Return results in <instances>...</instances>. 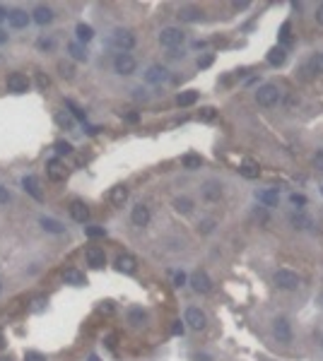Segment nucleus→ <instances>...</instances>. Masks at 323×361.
I'll return each instance as SVG.
<instances>
[{
    "instance_id": "obj_58",
    "label": "nucleus",
    "mask_w": 323,
    "mask_h": 361,
    "mask_svg": "<svg viewBox=\"0 0 323 361\" xmlns=\"http://www.w3.org/2000/svg\"><path fill=\"white\" fill-rule=\"evenodd\" d=\"M135 99H147L145 89H135Z\"/></svg>"
},
{
    "instance_id": "obj_40",
    "label": "nucleus",
    "mask_w": 323,
    "mask_h": 361,
    "mask_svg": "<svg viewBox=\"0 0 323 361\" xmlns=\"http://www.w3.org/2000/svg\"><path fill=\"white\" fill-rule=\"evenodd\" d=\"M198 231L201 234H212L215 231V219H203L201 224H198Z\"/></svg>"
},
{
    "instance_id": "obj_31",
    "label": "nucleus",
    "mask_w": 323,
    "mask_h": 361,
    "mask_svg": "<svg viewBox=\"0 0 323 361\" xmlns=\"http://www.w3.org/2000/svg\"><path fill=\"white\" fill-rule=\"evenodd\" d=\"M198 101V92L196 89H188V92H181L176 97V104L178 106H193Z\"/></svg>"
},
{
    "instance_id": "obj_36",
    "label": "nucleus",
    "mask_w": 323,
    "mask_h": 361,
    "mask_svg": "<svg viewBox=\"0 0 323 361\" xmlns=\"http://www.w3.org/2000/svg\"><path fill=\"white\" fill-rule=\"evenodd\" d=\"M292 24L290 22H285L282 24V29H280V41H282V44L285 46H290L292 44Z\"/></svg>"
},
{
    "instance_id": "obj_55",
    "label": "nucleus",
    "mask_w": 323,
    "mask_h": 361,
    "mask_svg": "<svg viewBox=\"0 0 323 361\" xmlns=\"http://www.w3.org/2000/svg\"><path fill=\"white\" fill-rule=\"evenodd\" d=\"M99 311H101V313H111V311H113V306L109 304V301H106V304H101V306H99Z\"/></svg>"
},
{
    "instance_id": "obj_32",
    "label": "nucleus",
    "mask_w": 323,
    "mask_h": 361,
    "mask_svg": "<svg viewBox=\"0 0 323 361\" xmlns=\"http://www.w3.org/2000/svg\"><path fill=\"white\" fill-rule=\"evenodd\" d=\"M56 123L60 128H66V130H73V128H75V118H73V113H68V111H58Z\"/></svg>"
},
{
    "instance_id": "obj_15",
    "label": "nucleus",
    "mask_w": 323,
    "mask_h": 361,
    "mask_svg": "<svg viewBox=\"0 0 323 361\" xmlns=\"http://www.w3.org/2000/svg\"><path fill=\"white\" fill-rule=\"evenodd\" d=\"M116 270H118V272H125V274H133L135 270H138V263H135L133 255L123 253V255L116 258Z\"/></svg>"
},
{
    "instance_id": "obj_16",
    "label": "nucleus",
    "mask_w": 323,
    "mask_h": 361,
    "mask_svg": "<svg viewBox=\"0 0 323 361\" xmlns=\"http://www.w3.org/2000/svg\"><path fill=\"white\" fill-rule=\"evenodd\" d=\"M22 186H24V190L34 197V200H44V195H41V188H39V178H36V176H32V174L24 176Z\"/></svg>"
},
{
    "instance_id": "obj_9",
    "label": "nucleus",
    "mask_w": 323,
    "mask_h": 361,
    "mask_svg": "<svg viewBox=\"0 0 323 361\" xmlns=\"http://www.w3.org/2000/svg\"><path fill=\"white\" fill-rule=\"evenodd\" d=\"M186 323H188L190 330H203L208 325V318H205V313H203L201 308L190 306L188 311H186Z\"/></svg>"
},
{
    "instance_id": "obj_46",
    "label": "nucleus",
    "mask_w": 323,
    "mask_h": 361,
    "mask_svg": "<svg viewBox=\"0 0 323 361\" xmlns=\"http://www.w3.org/2000/svg\"><path fill=\"white\" fill-rule=\"evenodd\" d=\"M44 306H46V299H44V296H36V299H34L32 311H36V313H39V311H44Z\"/></svg>"
},
{
    "instance_id": "obj_21",
    "label": "nucleus",
    "mask_w": 323,
    "mask_h": 361,
    "mask_svg": "<svg viewBox=\"0 0 323 361\" xmlns=\"http://www.w3.org/2000/svg\"><path fill=\"white\" fill-rule=\"evenodd\" d=\"M256 200L266 207H275L278 205V190L270 188V190H256Z\"/></svg>"
},
{
    "instance_id": "obj_10",
    "label": "nucleus",
    "mask_w": 323,
    "mask_h": 361,
    "mask_svg": "<svg viewBox=\"0 0 323 361\" xmlns=\"http://www.w3.org/2000/svg\"><path fill=\"white\" fill-rule=\"evenodd\" d=\"M169 80V70L164 65H150L145 73V82L147 85H162Z\"/></svg>"
},
{
    "instance_id": "obj_30",
    "label": "nucleus",
    "mask_w": 323,
    "mask_h": 361,
    "mask_svg": "<svg viewBox=\"0 0 323 361\" xmlns=\"http://www.w3.org/2000/svg\"><path fill=\"white\" fill-rule=\"evenodd\" d=\"M285 58H287V53H285V48H282V46H275V48H270V51H268V63H270V65H282V63H285Z\"/></svg>"
},
{
    "instance_id": "obj_26",
    "label": "nucleus",
    "mask_w": 323,
    "mask_h": 361,
    "mask_svg": "<svg viewBox=\"0 0 323 361\" xmlns=\"http://www.w3.org/2000/svg\"><path fill=\"white\" fill-rule=\"evenodd\" d=\"M290 224L294 227V229H299V231H304V229H311V217H306L304 212H294L290 217Z\"/></svg>"
},
{
    "instance_id": "obj_11",
    "label": "nucleus",
    "mask_w": 323,
    "mask_h": 361,
    "mask_svg": "<svg viewBox=\"0 0 323 361\" xmlns=\"http://www.w3.org/2000/svg\"><path fill=\"white\" fill-rule=\"evenodd\" d=\"M190 284H193V289L198 294H208L212 289V279L208 277V272H196V274H190Z\"/></svg>"
},
{
    "instance_id": "obj_63",
    "label": "nucleus",
    "mask_w": 323,
    "mask_h": 361,
    "mask_svg": "<svg viewBox=\"0 0 323 361\" xmlns=\"http://www.w3.org/2000/svg\"><path fill=\"white\" fill-rule=\"evenodd\" d=\"M0 292H3V284H0Z\"/></svg>"
},
{
    "instance_id": "obj_8",
    "label": "nucleus",
    "mask_w": 323,
    "mask_h": 361,
    "mask_svg": "<svg viewBox=\"0 0 323 361\" xmlns=\"http://www.w3.org/2000/svg\"><path fill=\"white\" fill-rule=\"evenodd\" d=\"M85 258H87V265L94 267V270H99V267L106 265V253H104V248H99V246H89L87 253H85Z\"/></svg>"
},
{
    "instance_id": "obj_35",
    "label": "nucleus",
    "mask_w": 323,
    "mask_h": 361,
    "mask_svg": "<svg viewBox=\"0 0 323 361\" xmlns=\"http://www.w3.org/2000/svg\"><path fill=\"white\" fill-rule=\"evenodd\" d=\"M128 320H131L133 325H143V323L147 320V316H145V311H143V308H133V311L128 313Z\"/></svg>"
},
{
    "instance_id": "obj_2",
    "label": "nucleus",
    "mask_w": 323,
    "mask_h": 361,
    "mask_svg": "<svg viewBox=\"0 0 323 361\" xmlns=\"http://www.w3.org/2000/svg\"><path fill=\"white\" fill-rule=\"evenodd\" d=\"M280 99H282V92H280L275 85H263V87H258V92H256L258 106H266V109L275 106Z\"/></svg>"
},
{
    "instance_id": "obj_62",
    "label": "nucleus",
    "mask_w": 323,
    "mask_h": 361,
    "mask_svg": "<svg viewBox=\"0 0 323 361\" xmlns=\"http://www.w3.org/2000/svg\"><path fill=\"white\" fill-rule=\"evenodd\" d=\"M0 361H10V356H0Z\"/></svg>"
},
{
    "instance_id": "obj_19",
    "label": "nucleus",
    "mask_w": 323,
    "mask_h": 361,
    "mask_svg": "<svg viewBox=\"0 0 323 361\" xmlns=\"http://www.w3.org/2000/svg\"><path fill=\"white\" fill-rule=\"evenodd\" d=\"M178 20H183V22H201L203 10L201 8H193V5H186V8L178 10Z\"/></svg>"
},
{
    "instance_id": "obj_22",
    "label": "nucleus",
    "mask_w": 323,
    "mask_h": 361,
    "mask_svg": "<svg viewBox=\"0 0 323 361\" xmlns=\"http://www.w3.org/2000/svg\"><path fill=\"white\" fill-rule=\"evenodd\" d=\"M109 200H111L113 207H123V205H125V200H128V188H125V186L111 188V193H109Z\"/></svg>"
},
{
    "instance_id": "obj_50",
    "label": "nucleus",
    "mask_w": 323,
    "mask_h": 361,
    "mask_svg": "<svg viewBox=\"0 0 323 361\" xmlns=\"http://www.w3.org/2000/svg\"><path fill=\"white\" fill-rule=\"evenodd\" d=\"M183 323H181V320H176V323H174V328H171V332H174V335H183Z\"/></svg>"
},
{
    "instance_id": "obj_7",
    "label": "nucleus",
    "mask_w": 323,
    "mask_h": 361,
    "mask_svg": "<svg viewBox=\"0 0 323 361\" xmlns=\"http://www.w3.org/2000/svg\"><path fill=\"white\" fill-rule=\"evenodd\" d=\"M5 85H8V89H10L12 94H24V92L29 89V80H27V75H22V73H10Z\"/></svg>"
},
{
    "instance_id": "obj_43",
    "label": "nucleus",
    "mask_w": 323,
    "mask_h": 361,
    "mask_svg": "<svg viewBox=\"0 0 323 361\" xmlns=\"http://www.w3.org/2000/svg\"><path fill=\"white\" fill-rule=\"evenodd\" d=\"M290 202H292V205H297V207H304V205H306V197L301 195V193H292Z\"/></svg>"
},
{
    "instance_id": "obj_47",
    "label": "nucleus",
    "mask_w": 323,
    "mask_h": 361,
    "mask_svg": "<svg viewBox=\"0 0 323 361\" xmlns=\"http://www.w3.org/2000/svg\"><path fill=\"white\" fill-rule=\"evenodd\" d=\"M186 282H188V277H186L183 272H176V274H174V286H183Z\"/></svg>"
},
{
    "instance_id": "obj_34",
    "label": "nucleus",
    "mask_w": 323,
    "mask_h": 361,
    "mask_svg": "<svg viewBox=\"0 0 323 361\" xmlns=\"http://www.w3.org/2000/svg\"><path fill=\"white\" fill-rule=\"evenodd\" d=\"M68 53L73 55L75 60H87V51H85V46H82V44H78V41L68 44Z\"/></svg>"
},
{
    "instance_id": "obj_49",
    "label": "nucleus",
    "mask_w": 323,
    "mask_h": 361,
    "mask_svg": "<svg viewBox=\"0 0 323 361\" xmlns=\"http://www.w3.org/2000/svg\"><path fill=\"white\" fill-rule=\"evenodd\" d=\"M10 202V193H8V188L0 186V205H8Z\"/></svg>"
},
{
    "instance_id": "obj_14",
    "label": "nucleus",
    "mask_w": 323,
    "mask_h": 361,
    "mask_svg": "<svg viewBox=\"0 0 323 361\" xmlns=\"http://www.w3.org/2000/svg\"><path fill=\"white\" fill-rule=\"evenodd\" d=\"M131 219H133L135 227H147V224H150V207L143 205V202L135 205L133 212H131Z\"/></svg>"
},
{
    "instance_id": "obj_57",
    "label": "nucleus",
    "mask_w": 323,
    "mask_h": 361,
    "mask_svg": "<svg viewBox=\"0 0 323 361\" xmlns=\"http://www.w3.org/2000/svg\"><path fill=\"white\" fill-rule=\"evenodd\" d=\"M8 15H10V12H8L5 8H3V5H0V22H5V20H8Z\"/></svg>"
},
{
    "instance_id": "obj_6",
    "label": "nucleus",
    "mask_w": 323,
    "mask_h": 361,
    "mask_svg": "<svg viewBox=\"0 0 323 361\" xmlns=\"http://www.w3.org/2000/svg\"><path fill=\"white\" fill-rule=\"evenodd\" d=\"M273 332H275L278 342H282V344H290L292 342V328H290V320H287V318H275Z\"/></svg>"
},
{
    "instance_id": "obj_52",
    "label": "nucleus",
    "mask_w": 323,
    "mask_h": 361,
    "mask_svg": "<svg viewBox=\"0 0 323 361\" xmlns=\"http://www.w3.org/2000/svg\"><path fill=\"white\" fill-rule=\"evenodd\" d=\"M316 22H318V24L323 27V3L318 5V8H316Z\"/></svg>"
},
{
    "instance_id": "obj_17",
    "label": "nucleus",
    "mask_w": 323,
    "mask_h": 361,
    "mask_svg": "<svg viewBox=\"0 0 323 361\" xmlns=\"http://www.w3.org/2000/svg\"><path fill=\"white\" fill-rule=\"evenodd\" d=\"M46 174H48L51 181H63L66 178V166L60 164V159H51L46 164Z\"/></svg>"
},
{
    "instance_id": "obj_54",
    "label": "nucleus",
    "mask_w": 323,
    "mask_h": 361,
    "mask_svg": "<svg viewBox=\"0 0 323 361\" xmlns=\"http://www.w3.org/2000/svg\"><path fill=\"white\" fill-rule=\"evenodd\" d=\"M36 80H39V87H41V89H46V87H48V77L39 75V77H36Z\"/></svg>"
},
{
    "instance_id": "obj_23",
    "label": "nucleus",
    "mask_w": 323,
    "mask_h": 361,
    "mask_svg": "<svg viewBox=\"0 0 323 361\" xmlns=\"http://www.w3.org/2000/svg\"><path fill=\"white\" fill-rule=\"evenodd\" d=\"M220 195H222V186H220L217 181H208V183L203 186V197H205V200L215 202V200H220Z\"/></svg>"
},
{
    "instance_id": "obj_20",
    "label": "nucleus",
    "mask_w": 323,
    "mask_h": 361,
    "mask_svg": "<svg viewBox=\"0 0 323 361\" xmlns=\"http://www.w3.org/2000/svg\"><path fill=\"white\" fill-rule=\"evenodd\" d=\"M8 22H10L12 29H24V27L29 24V15L24 10H12L10 15H8Z\"/></svg>"
},
{
    "instance_id": "obj_60",
    "label": "nucleus",
    "mask_w": 323,
    "mask_h": 361,
    "mask_svg": "<svg viewBox=\"0 0 323 361\" xmlns=\"http://www.w3.org/2000/svg\"><path fill=\"white\" fill-rule=\"evenodd\" d=\"M87 361H99V356H97V354H89Z\"/></svg>"
},
{
    "instance_id": "obj_13",
    "label": "nucleus",
    "mask_w": 323,
    "mask_h": 361,
    "mask_svg": "<svg viewBox=\"0 0 323 361\" xmlns=\"http://www.w3.org/2000/svg\"><path fill=\"white\" fill-rule=\"evenodd\" d=\"M32 20L36 24H41V27H44V24H51L53 22V10H51L48 5H36L32 12Z\"/></svg>"
},
{
    "instance_id": "obj_33",
    "label": "nucleus",
    "mask_w": 323,
    "mask_h": 361,
    "mask_svg": "<svg viewBox=\"0 0 323 361\" xmlns=\"http://www.w3.org/2000/svg\"><path fill=\"white\" fill-rule=\"evenodd\" d=\"M174 209H176L178 214H188L190 209H193V200H190V197H176V200H174Z\"/></svg>"
},
{
    "instance_id": "obj_27",
    "label": "nucleus",
    "mask_w": 323,
    "mask_h": 361,
    "mask_svg": "<svg viewBox=\"0 0 323 361\" xmlns=\"http://www.w3.org/2000/svg\"><path fill=\"white\" fill-rule=\"evenodd\" d=\"M75 34H78V44H89V41L94 39V29L85 22H80L78 27H75Z\"/></svg>"
},
{
    "instance_id": "obj_25",
    "label": "nucleus",
    "mask_w": 323,
    "mask_h": 361,
    "mask_svg": "<svg viewBox=\"0 0 323 361\" xmlns=\"http://www.w3.org/2000/svg\"><path fill=\"white\" fill-rule=\"evenodd\" d=\"M304 73H311V75H321L323 73V53H316L306 60L304 65Z\"/></svg>"
},
{
    "instance_id": "obj_4",
    "label": "nucleus",
    "mask_w": 323,
    "mask_h": 361,
    "mask_svg": "<svg viewBox=\"0 0 323 361\" xmlns=\"http://www.w3.org/2000/svg\"><path fill=\"white\" fill-rule=\"evenodd\" d=\"M273 282H275L278 289L292 292V289H297V286H299V277L292 272V270H278V272L273 274Z\"/></svg>"
},
{
    "instance_id": "obj_1",
    "label": "nucleus",
    "mask_w": 323,
    "mask_h": 361,
    "mask_svg": "<svg viewBox=\"0 0 323 361\" xmlns=\"http://www.w3.org/2000/svg\"><path fill=\"white\" fill-rule=\"evenodd\" d=\"M109 46L116 48L118 53H128L135 46V34L128 32V29H113L111 36H109Z\"/></svg>"
},
{
    "instance_id": "obj_28",
    "label": "nucleus",
    "mask_w": 323,
    "mask_h": 361,
    "mask_svg": "<svg viewBox=\"0 0 323 361\" xmlns=\"http://www.w3.org/2000/svg\"><path fill=\"white\" fill-rule=\"evenodd\" d=\"M239 174L244 176V178H248V181H253V178H258V174H261V169H258L256 162H248L246 159L244 164L239 166Z\"/></svg>"
},
{
    "instance_id": "obj_29",
    "label": "nucleus",
    "mask_w": 323,
    "mask_h": 361,
    "mask_svg": "<svg viewBox=\"0 0 323 361\" xmlns=\"http://www.w3.org/2000/svg\"><path fill=\"white\" fill-rule=\"evenodd\" d=\"M181 164H183V169H188V171H196V169H201L203 166V159H201V154L188 152V154H183Z\"/></svg>"
},
{
    "instance_id": "obj_12",
    "label": "nucleus",
    "mask_w": 323,
    "mask_h": 361,
    "mask_svg": "<svg viewBox=\"0 0 323 361\" xmlns=\"http://www.w3.org/2000/svg\"><path fill=\"white\" fill-rule=\"evenodd\" d=\"M68 209H70V217L75 219V222H80V224H85V222L89 219V207L82 202V200H73Z\"/></svg>"
},
{
    "instance_id": "obj_42",
    "label": "nucleus",
    "mask_w": 323,
    "mask_h": 361,
    "mask_svg": "<svg viewBox=\"0 0 323 361\" xmlns=\"http://www.w3.org/2000/svg\"><path fill=\"white\" fill-rule=\"evenodd\" d=\"M36 46H39L41 51H53V39H46V36H41V39L36 41Z\"/></svg>"
},
{
    "instance_id": "obj_44",
    "label": "nucleus",
    "mask_w": 323,
    "mask_h": 361,
    "mask_svg": "<svg viewBox=\"0 0 323 361\" xmlns=\"http://www.w3.org/2000/svg\"><path fill=\"white\" fill-rule=\"evenodd\" d=\"M217 116V111L212 109V106H205V109H201V120H212Z\"/></svg>"
},
{
    "instance_id": "obj_45",
    "label": "nucleus",
    "mask_w": 323,
    "mask_h": 361,
    "mask_svg": "<svg viewBox=\"0 0 323 361\" xmlns=\"http://www.w3.org/2000/svg\"><path fill=\"white\" fill-rule=\"evenodd\" d=\"M24 361H46V356L41 351H27V354H24Z\"/></svg>"
},
{
    "instance_id": "obj_5",
    "label": "nucleus",
    "mask_w": 323,
    "mask_h": 361,
    "mask_svg": "<svg viewBox=\"0 0 323 361\" xmlns=\"http://www.w3.org/2000/svg\"><path fill=\"white\" fill-rule=\"evenodd\" d=\"M138 63H135V58L131 53H118L113 58V70L118 73V75H133Z\"/></svg>"
},
{
    "instance_id": "obj_56",
    "label": "nucleus",
    "mask_w": 323,
    "mask_h": 361,
    "mask_svg": "<svg viewBox=\"0 0 323 361\" xmlns=\"http://www.w3.org/2000/svg\"><path fill=\"white\" fill-rule=\"evenodd\" d=\"M196 361H212L210 354H196Z\"/></svg>"
},
{
    "instance_id": "obj_24",
    "label": "nucleus",
    "mask_w": 323,
    "mask_h": 361,
    "mask_svg": "<svg viewBox=\"0 0 323 361\" xmlns=\"http://www.w3.org/2000/svg\"><path fill=\"white\" fill-rule=\"evenodd\" d=\"M39 224L44 227V231H48V234H66V227L58 222V219L53 217H41L39 219Z\"/></svg>"
},
{
    "instance_id": "obj_41",
    "label": "nucleus",
    "mask_w": 323,
    "mask_h": 361,
    "mask_svg": "<svg viewBox=\"0 0 323 361\" xmlns=\"http://www.w3.org/2000/svg\"><path fill=\"white\" fill-rule=\"evenodd\" d=\"M66 106L70 109V113H73V118H80V120H85V111L82 109H78L73 101H66Z\"/></svg>"
},
{
    "instance_id": "obj_18",
    "label": "nucleus",
    "mask_w": 323,
    "mask_h": 361,
    "mask_svg": "<svg viewBox=\"0 0 323 361\" xmlns=\"http://www.w3.org/2000/svg\"><path fill=\"white\" fill-rule=\"evenodd\" d=\"M63 279H66V284H73V286H85L87 284V277L75 270V267H68L66 272H63Z\"/></svg>"
},
{
    "instance_id": "obj_51",
    "label": "nucleus",
    "mask_w": 323,
    "mask_h": 361,
    "mask_svg": "<svg viewBox=\"0 0 323 361\" xmlns=\"http://www.w3.org/2000/svg\"><path fill=\"white\" fill-rule=\"evenodd\" d=\"M232 8H234L236 12H239V10H246V8H248V3H246V0H241V3L236 0V3H232Z\"/></svg>"
},
{
    "instance_id": "obj_37",
    "label": "nucleus",
    "mask_w": 323,
    "mask_h": 361,
    "mask_svg": "<svg viewBox=\"0 0 323 361\" xmlns=\"http://www.w3.org/2000/svg\"><path fill=\"white\" fill-rule=\"evenodd\" d=\"M53 150H56L58 157H63V154H73V145L66 142V140H58V142L53 145Z\"/></svg>"
},
{
    "instance_id": "obj_39",
    "label": "nucleus",
    "mask_w": 323,
    "mask_h": 361,
    "mask_svg": "<svg viewBox=\"0 0 323 361\" xmlns=\"http://www.w3.org/2000/svg\"><path fill=\"white\" fill-rule=\"evenodd\" d=\"M85 234H87L89 239H99V236H106V229L104 227H87Z\"/></svg>"
},
{
    "instance_id": "obj_48",
    "label": "nucleus",
    "mask_w": 323,
    "mask_h": 361,
    "mask_svg": "<svg viewBox=\"0 0 323 361\" xmlns=\"http://www.w3.org/2000/svg\"><path fill=\"white\" fill-rule=\"evenodd\" d=\"M313 166H316V169H321V171H323V150H318V152L313 154Z\"/></svg>"
},
{
    "instance_id": "obj_53",
    "label": "nucleus",
    "mask_w": 323,
    "mask_h": 361,
    "mask_svg": "<svg viewBox=\"0 0 323 361\" xmlns=\"http://www.w3.org/2000/svg\"><path fill=\"white\" fill-rule=\"evenodd\" d=\"M210 63H212V58H210V55H205L203 60H198V67H208Z\"/></svg>"
},
{
    "instance_id": "obj_3",
    "label": "nucleus",
    "mask_w": 323,
    "mask_h": 361,
    "mask_svg": "<svg viewBox=\"0 0 323 361\" xmlns=\"http://www.w3.org/2000/svg\"><path fill=\"white\" fill-rule=\"evenodd\" d=\"M183 32L181 29H176V27H167V29H162V34H159V44L164 46V48H171V51H176L178 46L183 44Z\"/></svg>"
},
{
    "instance_id": "obj_38",
    "label": "nucleus",
    "mask_w": 323,
    "mask_h": 361,
    "mask_svg": "<svg viewBox=\"0 0 323 361\" xmlns=\"http://www.w3.org/2000/svg\"><path fill=\"white\" fill-rule=\"evenodd\" d=\"M58 73H60V77H66V80H70V77L75 75L73 65H70V63H66V60H60V63H58Z\"/></svg>"
},
{
    "instance_id": "obj_59",
    "label": "nucleus",
    "mask_w": 323,
    "mask_h": 361,
    "mask_svg": "<svg viewBox=\"0 0 323 361\" xmlns=\"http://www.w3.org/2000/svg\"><path fill=\"white\" fill-rule=\"evenodd\" d=\"M3 44H8V32H3V29H0V46Z\"/></svg>"
},
{
    "instance_id": "obj_61",
    "label": "nucleus",
    "mask_w": 323,
    "mask_h": 361,
    "mask_svg": "<svg viewBox=\"0 0 323 361\" xmlns=\"http://www.w3.org/2000/svg\"><path fill=\"white\" fill-rule=\"evenodd\" d=\"M0 349H5V337H3V332H0Z\"/></svg>"
}]
</instances>
